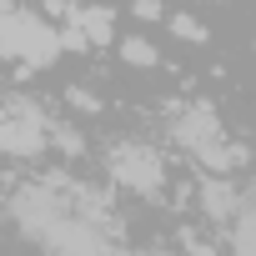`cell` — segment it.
Returning a JSON list of instances; mask_svg holds the SVG:
<instances>
[{"label":"cell","instance_id":"obj_8","mask_svg":"<svg viewBox=\"0 0 256 256\" xmlns=\"http://www.w3.org/2000/svg\"><path fill=\"white\" fill-rule=\"evenodd\" d=\"M0 10H10V0H0Z\"/></svg>","mask_w":256,"mask_h":256},{"label":"cell","instance_id":"obj_4","mask_svg":"<svg viewBox=\"0 0 256 256\" xmlns=\"http://www.w3.org/2000/svg\"><path fill=\"white\" fill-rule=\"evenodd\" d=\"M201 206H206V216L211 221H231L236 211H241V191H236V181H226V176H206L201 181Z\"/></svg>","mask_w":256,"mask_h":256},{"label":"cell","instance_id":"obj_6","mask_svg":"<svg viewBox=\"0 0 256 256\" xmlns=\"http://www.w3.org/2000/svg\"><path fill=\"white\" fill-rule=\"evenodd\" d=\"M166 26H171V36H176V40H191V46H201V40H206V26H201L196 16H166Z\"/></svg>","mask_w":256,"mask_h":256},{"label":"cell","instance_id":"obj_3","mask_svg":"<svg viewBox=\"0 0 256 256\" xmlns=\"http://www.w3.org/2000/svg\"><path fill=\"white\" fill-rule=\"evenodd\" d=\"M106 166H110V181H116V186L136 191V196H156V191L166 186V161H161L151 146H141V141H120Z\"/></svg>","mask_w":256,"mask_h":256},{"label":"cell","instance_id":"obj_1","mask_svg":"<svg viewBox=\"0 0 256 256\" xmlns=\"http://www.w3.org/2000/svg\"><path fill=\"white\" fill-rule=\"evenodd\" d=\"M66 46H60V30L50 26V20H40V16H30V10H0V60H16V66H30V70H40V66H50L56 56H60Z\"/></svg>","mask_w":256,"mask_h":256},{"label":"cell","instance_id":"obj_2","mask_svg":"<svg viewBox=\"0 0 256 256\" xmlns=\"http://www.w3.org/2000/svg\"><path fill=\"white\" fill-rule=\"evenodd\" d=\"M50 151V116L30 100L0 106V156H40Z\"/></svg>","mask_w":256,"mask_h":256},{"label":"cell","instance_id":"obj_7","mask_svg":"<svg viewBox=\"0 0 256 256\" xmlns=\"http://www.w3.org/2000/svg\"><path fill=\"white\" fill-rule=\"evenodd\" d=\"M136 20H166V6H161V0H136Z\"/></svg>","mask_w":256,"mask_h":256},{"label":"cell","instance_id":"obj_5","mask_svg":"<svg viewBox=\"0 0 256 256\" xmlns=\"http://www.w3.org/2000/svg\"><path fill=\"white\" fill-rule=\"evenodd\" d=\"M120 56L131 60V66H141V70H151V66H161V50L146 40V36H126L120 40Z\"/></svg>","mask_w":256,"mask_h":256}]
</instances>
